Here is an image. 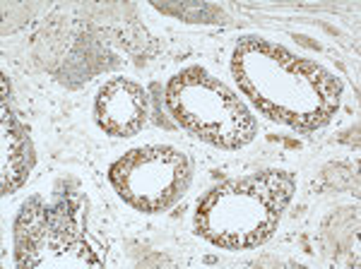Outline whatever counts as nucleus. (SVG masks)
I'll list each match as a JSON object with an SVG mask.
<instances>
[{
    "mask_svg": "<svg viewBox=\"0 0 361 269\" xmlns=\"http://www.w3.org/2000/svg\"><path fill=\"white\" fill-rule=\"evenodd\" d=\"M231 70L260 113L294 130H318L340 106L342 85L333 73L260 37L236 46Z\"/></svg>",
    "mask_w": 361,
    "mask_h": 269,
    "instance_id": "obj_1",
    "label": "nucleus"
},
{
    "mask_svg": "<svg viewBox=\"0 0 361 269\" xmlns=\"http://www.w3.org/2000/svg\"><path fill=\"white\" fill-rule=\"evenodd\" d=\"M294 188V175L275 168L214 185L197 204L195 231L226 250L255 248L275 233Z\"/></svg>",
    "mask_w": 361,
    "mask_h": 269,
    "instance_id": "obj_2",
    "label": "nucleus"
},
{
    "mask_svg": "<svg viewBox=\"0 0 361 269\" xmlns=\"http://www.w3.org/2000/svg\"><path fill=\"white\" fill-rule=\"evenodd\" d=\"M166 108L195 137L222 149H238L255 137L246 104L202 68H185L166 85Z\"/></svg>",
    "mask_w": 361,
    "mask_h": 269,
    "instance_id": "obj_3",
    "label": "nucleus"
},
{
    "mask_svg": "<svg viewBox=\"0 0 361 269\" xmlns=\"http://www.w3.org/2000/svg\"><path fill=\"white\" fill-rule=\"evenodd\" d=\"M190 159L166 144L130 149L109 168V180L130 207L145 214L166 212L190 185Z\"/></svg>",
    "mask_w": 361,
    "mask_h": 269,
    "instance_id": "obj_4",
    "label": "nucleus"
},
{
    "mask_svg": "<svg viewBox=\"0 0 361 269\" xmlns=\"http://www.w3.org/2000/svg\"><path fill=\"white\" fill-rule=\"evenodd\" d=\"M97 120L114 137H133L147 120V94L135 82L116 77L99 89Z\"/></svg>",
    "mask_w": 361,
    "mask_h": 269,
    "instance_id": "obj_5",
    "label": "nucleus"
},
{
    "mask_svg": "<svg viewBox=\"0 0 361 269\" xmlns=\"http://www.w3.org/2000/svg\"><path fill=\"white\" fill-rule=\"evenodd\" d=\"M34 166L32 139L22 123L3 101V195H10L27 180Z\"/></svg>",
    "mask_w": 361,
    "mask_h": 269,
    "instance_id": "obj_6",
    "label": "nucleus"
}]
</instances>
